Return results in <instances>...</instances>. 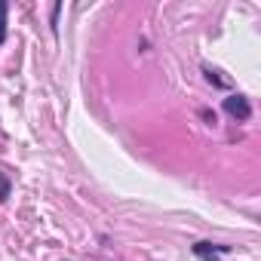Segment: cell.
I'll list each match as a JSON object with an SVG mask.
<instances>
[{"instance_id": "cell-1", "label": "cell", "mask_w": 261, "mask_h": 261, "mask_svg": "<svg viewBox=\"0 0 261 261\" xmlns=\"http://www.w3.org/2000/svg\"><path fill=\"white\" fill-rule=\"evenodd\" d=\"M224 111H227L230 117L246 120V117H249V101H246L243 95H230V98H224Z\"/></svg>"}, {"instance_id": "cell-2", "label": "cell", "mask_w": 261, "mask_h": 261, "mask_svg": "<svg viewBox=\"0 0 261 261\" xmlns=\"http://www.w3.org/2000/svg\"><path fill=\"white\" fill-rule=\"evenodd\" d=\"M194 252L203 258V261H215V255L218 252H227V246H212V243H197L194 246Z\"/></svg>"}, {"instance_id": "cell-4", "label": "cell", "mask_w": 261, "mask_h": 261, "mask_svg": "<svg viewBox=\"0 0 261 261\" xmlns=\"http://www.w3.org/2000/svg\"><path fill=\"white\" fill-rule=\"evenodd\" d=\"M7 197H10V178L0 172V200H7Z\"/></svg>"}, {"instance_id": "cell-3", "label": "cell", "mask_w": 261, "mask_h": 261, "mask_svg": "<svg viewBox=\"0 0 261 261\" xmlns=\"http://www.w3.org/2000/svg\"><path fill=\"white\" fill-rule=\"evenodd\" d=\"M7 0H0V43H4L7 40Z\"/></svg>"}]
</instances>
